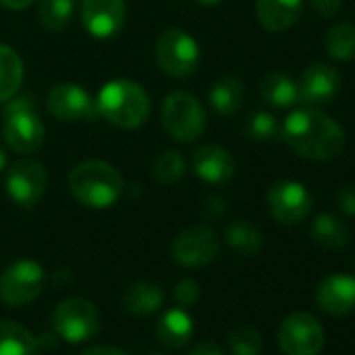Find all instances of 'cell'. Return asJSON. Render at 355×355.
Instances as JSON below:
<instances>
[{"instance_id": "cell-1", "label": "cell", "mask_w": 355, "mask_h": 355, "mask_svg": "<svg viewBox=\"0 0 355 355\" xmlns=\"http://www.w3.org/2000/svg\"><path fill=\"white\" fill-rule=\"evenodd\" d=\"M280 138L297 157L307 161L336 159L347 144L345 130L313 107L295 109L280 125Z\"/></svg>"}, {"instance_id": "cell-2", "label": "cell", "mask_w": 355, "mask_h": 355, "mask_svg": "<svg viewBox=\"0 0 355 355\" xmlns=\"http://www.w3.org/2000/svg\"><path fill=\"white\" fill-rule=\"evenodd\" d=\"M67 182L76 201L90 209H107L115 205L125 187L121 173L101 159L80 161L69 171Z\"/></svg>"}, {"instance_id": "cell-3", "label": "cell", "mask_w": 355, "mask_h": 355, "mask_svg": "<svg viewBox=\"0 0 355 355\" xmlns=\"http://www.w3.org/2000/svg\"><path fill=\"white\" fill-rule=\"evenodd\" d=\"M96 111L111 123L123 130L140 128L150 115L148 92L134 80L107 82L96 98Z\"/></svg>"}, {"instance_id": "cell-4", "label": "cell", "mask_w": 355, "mask_h": 355, "mask_svg": "<svg viewBox=\"0 0 355 355\" xmlns=\"http://www.w3.org/2000/svg\"><path fill=\"white\" fill-rule=\"evenodd\" d=\"M161 121L165 132L178 142H195L207 128V115L201 101L184 90L165 96Z\"/></svg>"}, {"instance_id": "cell-5", "label": "cell", "mask_w": 355, "mask_h": 355, "mask_svg": "<svg viewBox=\"0 0 355 355\" xmlns=\"http://www.w3.org/2000/svg\"><path fill=\"white\" fill-rule=\"evenodd\" d=\"M155 61L171 78H191L201 63L199 42L180 28H169L155 42Z\"/></svg>"}, {"instance_id": "cell-6", "label": "cell", "mask_w": 355, "mask_h": 355, "mask_svg": "<svg viewBox=\"0 0 355 355\" xmlns=\"http://www.w3.org/2000/svg\"><path fill=\"white\" fill-rule=\"evenodd\" d=\"M55 332L69 343H84L98 334L103 326V315L98 307L82 297L65 299L57 305L53 313Z\"/></svg>"}, {"instance_id": "cell-7", "label": "cell", "mask_w": 355, "mask_h": 355, "mask_svg": "<svg viewBox=\"0 0 355 355\" xmlns=\"http://www.w3.org/2000/svg\"><path fill=\"white\" fill-rule=\"evenodd\" d=\"M46 282L44 268L34 259H19L0 276V301L7 305H26L34 301Z\"/></svg>"}, {"instance_id": "cell-8", "label": "cell", "mask_w": 355, "mask_h": 355, "mask_svg": "<svg viewBox=\"0 0 355 355\" xmlns=\"http://www.w3.org/2000/svg\"><path fill=\"white\" fill-rule=\"evenodd\" d=\"M278 345L286 355H318L324 347V328L307 311H293L278 328Z\"/></svg>"}, {"instance_id": "cell-9", "label": "cell", "mask_w": 355, "mask_h": 355, "mask_svg": "<svg viewBox=\"0 0 355 355\" xmlns=\"http://www.w3.org/2000/svg\"><path fill=\"white\" fill-rule=\"evenodd\" d=\"M313 207V197L297 180H280L268 191L270 216L284 226L301 224Z\"/></svg>"}, {"instance_id": "cell-10", "label": "cell", "mask_w": 355, "mask_h": 355, "mask_svg": "<svg viewBox=\"0 0 355 355\" xmlns=\"http://www.w3.org/2000/svg\"><path fill=\"white\" fill-rule=\"evenodd\" d=\"M220 253V239L209 226H193L171 243V257L182 268H205Z\"/></svg>"}, {"instance_id": "cell-11", "label": "cell", "mask_w": 355, "mask_h": 355, "mask_svg": "<svg viewBox=\"0 0 355 355\" xmlns=\"http://www.w3.org/2000/svg\"><path fill=\"white\" fill-rule=\"evenodd\" d=\"M46 169L36 159L17 161L7 173V193L11 201L24 209H32L46 193Z\"/></svg>"}, {"instance_id": "cell-12", "label": "cell", "mask_w": 355, "mask_h": 355, "mask_svg": "<svg viewBox=\"0 0 355 355\" xmlns=\"http://www.w3.org/2000/svg\"><path fill=\"white\" fill-rule=\"evenodd\" d=\"M340 92V73L328 63H313L305 67L297 82V101L305 107H322Z\"/></svg>"}, {"instance_id": "cell-13", "label": "cell", "mask_w": 355, "mask_h": 355, "mask_svg": "<svg viewBox=\"0 0 355 355\" xmlns=\"http://www.w3.org/2000/svg\"><path fill=\"white\" fill-rule=\"evenodd\" d=\"M3 136L11 150L19 155H32L44 144L46 130L34 109H19L7 111Z\"/></svg>"}, {"instance_id": "cell-14", "label": "cell", "mask_w": 355, "mask_h": 355, "mask_svg": "<svg viewBox=\"0 0 355 355\" xmlns=\"http://www.w3.org/2000/svg\"><path fill=\"white\" fill-rule=\"evenodd\" d=\"M128 11L123 0H84L82 26L96 40H109L117 36L125 24Z\"/></svg>"}, {"instance_id": "cell-15", "label": "cell", "mask_w": 355, "mask_h": 355, "mask_svg": "<svg viewBox=\"0 0 355 355\" xmlns=\"http://www.w3.org/2000/svg\"><path fill=\"white\" fill-rule=\"evenodd\" d=\"M49 109L59 121H84L96 117V103L73 82H61L49 92Z\"/></svg>"}, {"instance_id": "cell-16", "label": "cell", "mask_w": 355, "mask_h": 355, "mask_svg": "<svg viewBox=\"0 0 355 355\" xmlns=\"http://www.w3.org/2000/svg\"><path fill=\"white\" fill-rule=\"evenodd\" d=\"M193 169L199 180L222 187L234 178L236 163L228 148L220 144H203L193 153Z\"/></svg>"}, {"instance_id": "cell-17", "label": "cell", "mask_w": 355, "mask_h": 355, "mask_svg": "<svg viewBox=\"0 0 355 355\" xmlns=\"http://www.w3.org/2000/svg\"><path fill=\"white\" fill-rule=\"evenodd\" d=\"M318 307L328 315H347L355 309V276L330 274L315 291Z\"/></svg>"}, {"instance_id": "cell-18", "label": "cell", "mask_w": 355, "mask_h": 355, "mask_svg": "<svg viewBox=\"0 0 355 355\" xmlns=\"http://www.w3.org/2000/svg\"><path fill=\"white\" fill-rule=\"evenodd\" d=\"M303 13V0H255V15L263 30L280 34L291 30Z\"/></svg>"}, {"instance_id": "cell-19", "label": "cell", "mask_w": 355, "mask_h": 355, "mask_svg": "<svg viewBox=\"0 0 355 355\" xmlns=\"http://www.w3.org/2000/svg\"><path fill=\"white\" fill-rule=\"evenodd\" d=\"M163 299H165V293L157 282L138 280L123 291L121 305L130 315L146 318V315H153L155 311L161 309Z\"/></svg>"}, {"instance_id": "cell-20", "label": "cell", "mask_w": 355, "mask_h": 355, "mask_svg": "<svg viewBox=\"0 0 355 355\" xmlns=\"http://www.w3.org/2000/svg\"><path fill=\"white\" fill-rule=\"evenodd\" d=\"M245 98H247L245 84L241 78H236L232 73L216 80L211 90H209V103H211L214 111L218 115H224V117L239 113L245 105Z\"/></svg>"}, {"instance_id": "cell-21", "label": "cell", "mask_w": 355, "mask_h": 355, "mask_svg": "<svg viewBox=\"0 0 355 355\" xmlns=\"http://www.w3.org/2000/svg\"><path fill=\"white\" fill-rule=\"evenodd\" d=\"M195 324L193 318L182 309H169L157 322V338L163 347L180 349L193 336Z\"/></svg>"}, {"instance_id": "cell-22", "label": "cell", "mask_w": 355, "mask_h": 355, "mask_svg": "<svg viewBox=\"0 0 355 355\" xmlns=\"http://www.w3.org/2000/svg\"><path fill=\"white\" fill-rule=\"evenodd\" d=\"M309 236L324 251H340L349 243V228L340 218L332 214H320L309 226Z\"/></svg>"}, {"instance_id": "cell-23", "label": "cell", "mask_w": 355, "mask_h": 355, "mask_svg": "<svg viewBox=\"0 0 355 355\" xmlns=\"http://www.w3.org/2000/svg\"><path fill=\"white\" fill-rule=\"evenodd\" d=\"M259 94L274 109H291L297 101V82L282 71H270L259 80Z\"/></svg>"}, {"instance_id": "cell-24", "label": "cell", "mask_w": 355, "mask_h": 355, "mask_svg": "<svg viewBox=\"0 0 355 355\" xmlns=\"http://www.w3.org/2000/svg\"><path fill=\"white\" fill-rule=\"evenodd\" d=\"M0 355H38V340L24 324L0 320Z\"/></svg>"}, {"instance_id": "cell-25", "label": "cell", "mask_w": 355, "mask_h": 355, "mask_svg": "<svg viewBox=\"0 0 355 355\" xmlns=\"http://www.w3.org/2000/svg\"><path fill=\"white\" fill-rule=\"evenodd\" d=\"M24 59L11 46L0 44V103L13 98L24 84Z\"/></svg>"}, {"instance_id": "cell-26", "label": "cell", "mask_w": 355, "mask_h": 355, "mask_svg": "<svg viewBox=\"0 0 355 355\" xmlns=\"http://www.w3.org/2000/svg\"><path fill=\"white\" fill-rule=\"evenodd\" d=\"M226 241L230 249L243 257L257 255L263 247V234L257 226H253L247 220H236L226 228Z\"/></svg>"}, {"instance_id": "cell-27", "label": "cell", "mask_w": 355, "mask_h": 355, "mask_svg": "<svg viewBox=\"0 0 355 355\" xmlns=\"http://www.w3.org/2000/svg\"><path fill=\"white\" fill-rule=\"evenodd\" d=\"M324 51L334 61H353L355 59V26L349 21L334 24L324 34Z\"/></svg>"}, {"instance_id": "cell-28", "label": "cell", "mask_w": 355, "mask_h": 355, "mask_svg": "<svg viewBox=\"0 0 355 355\" xmlns=\"http://www.w3.org/2000/svg\"><path fill=\"white\" fill-rule=\"evenodd\" d=\"M76 0H40L38 21L49 32H63L73 17Z\"/></svg>"}, {"instance_id": "cell-29", "label": "cell", "mask_w": 355, "mask_h": 355, "mask_svg": "<svg viewBox=\"0 0 355 355\" xmlns=\"http://www.w3.org/2000/svg\"><path fill=\"white\" fill-rule=\"evenodd\" d=\"M184 169H187L184 157L180 150H175V148L159 153L153 161V175H155V180L163 187L175 184L184 175Z\"/></svg>"}, {"instance_id": "cell-30", "label": "cell", "mask_w": 355, "mask_h": 355, "mask_svg": "<svg viewBox=\"0 0 355 355\" xmlns=\"http://www.w3.org/2000/svg\"><path fill=\"white\" fill-rule=\"evenodd\" d=\"M243 132L249 140L255 142H268L280 136V123L278 119L268 113V111H255L251 113L245 123H243Z\"/></svg>"}, {"instance_id": "cell-31", "label": "cell", "mask_w": 355, "mask_h": 355, "mask_svg": "<svg viewBox=\"0 0 355 355\" xmlns=\"http://www.w3.org/2000/svg\"><path fill=\"white\" fill-rule=\"evenodd\" d=\"M228 345L234 355H259L263 349V336L259 334L255 326L241 324L232 328L228 336Z\"/></svg>"}, {"instance_id": "cell-32", "label": "cell", "mask_w": 355, "mask_h": 355, "mask_svg": "<svg viewBox=\"0 0 355 355\" xmlns=\"http://www.w3.org/2000/svg\"><path fill=\"white\" fill-rule=\"evenodd\" d=\"M199 295H201V288H199V284L195 282V280H191V278H184V280H180L175 284V288H173V297H175V301L180 303V305H195L197 301H199Z\"/></svg>"}, {"instance_id": "cell-33", "label": "cell", "mask_w": 355, "mask_h": 355, "mask_svg": "<svg viewBox=\"0 0 355 355\" xmlns=\"http://www.w3.org/2000/svg\"><path fill=\"white\" fill-rule=\"evenodd\" d=\"M336 207L343 216L347 218H355V182L351 184H343L338 191H336Z\"/></svg>"}, {"instance_id": "cell-34", "label": "cell", "mask_w": 355, "mask_h": 355, "mask_svg": "<svg viewBox=\"0 0 355 355\" xmlns=\"http://www.w3.org/2000/svg\"><path fill=\"white\" fill-rule=\"evenodd\" d=\"M309 3H311L313 11L326 19L336 17L343 9V0H309Z\"/></svg>"}, {"instance_id": "cell-35", "label": "cell", "mask_w": 355, "mask_h": 355, "mask_svg": "<svg viewBox=\"0 0 355 355\" xmlns=\"http://www.w3.org/2000/svg\"><path fill=\"white\" fill-rule=\"evenodd\" d=\"M203 211H205V216H209V218L222 216V214L226 211L224 199H220V197H207L205 203H203Z\"/></svg>"}, {"instance_id": "cell-36", "label": "cell", "mask_w": 355, "mask_h": 355, "mask_svg": "<svg viewBox=\"0 0 355 355\" xmlns=\"http://www.w3.org/2000/svg\"><path fill=\"white\" fill-rule=\"evenodd\" d=\"M189 355H224V351H222V347H220L218 343H214V340H205V343L197 345Z\"/></svg>"}, {"instance_id": "cell-37", "label": "cell", "mask_w": 355, "mask_h": 355, "mask_svg": "<svg viewBox=\"0 0 355 355\" xmlns=\"http://www.w3.org/2000/svg\"><path fill=\"white\" fill-rule=\"evenodd\" d=\"M82 355H128V353L117 347H111V345H96V347L86 349Z\"/></svg>"}, {"instance_id": "cell-38", "label": "cell", "mask_w": 355, "mask_h": 355, "mask_svg": "<svg viewBox=\"0 0 355 355\" xmlns=\"http://www.w3.org/2000/svg\"><path fill=\"white\" fill-rule=\"evenodd\" d=\"M36 0H0V5L11 9V11H24L28 7H32Z\"/></svg>"}, {"instance_id": "cell-39", "label": "cell", "mask_w": 355, "mask_h": 355, "mask_svg": "<svg viewBox=\"0 0 355 355\" xmlns=\"http://www.w3.org/2000/svg\"><path fill=\"white\" fill-rule=\"evenodd\" d=\"M197 5H201V7H218L222 0H195Z\"/></svg>"}, {"instance_id": "cell-40", "label": "cell", "mask_w": 355, "mask_h": 355, "mask_svg": "<svg viewBox=\"0 0 355 355\" xmlns=\"http://www.w3.org/2000/svg\"><path fill=\"white\" fill-rule=\"evenodd\" d=\"M7 167V155H5V150L0 148V173H3V169Z\"/></svg>"}, {"instance_id": "cell-41", "label": "cell", "mask_w": 355, "mask_h": 355, "mask_svg": "<svg viewBox=\"0 0 355 355\" xmlns=\"http://www.w3.org/2000/svg\"><path fill=\"white\" fill-rule=\"evenodd\" d=\"M148 355H163V353H148Z\"/></svg>"}, {"instance_id": "cell-42", "label": "cell", "mask_w": 355, "mask_h": 355, "mask_svg": "<svg viewBox=\"0 0 355 355\" xmlns=\"http://www.w3.org/2000/svg\"><path fill=\"white\" fill-rule=\"evenodd\" d=\"M353 266H355V263H353Z\"/></svg>"}]
</instances>
